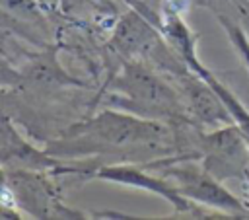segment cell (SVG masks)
<instances>
[{"label": "cell", "mask_w": 249, "mask_h": 220, "mask_svg": "<svg viewBox=\"0 0 249 220\" xmlns=\"http://www.w3.org/2000/svg\"><path fill=\"white\" fill-rule=\"evenodd\" d=\"M101 179H109V181H119L124 185H134L140 189H148L152 193H158L161 197H165L169 202H173L179 210H187L189 204L187 201H183V195L177 191V187H171L165 181H160L152 175H146L142 169L138 167H130V165H115V167H103L97 173Z\"/></svg>", "instance_id": "5b68a950"}, {"label": "cell", "mask_w": 249, "mask_h": 220, "mask_svg": "<svg viewBox=\"0 0 249 220\" xmlns=\"http://www.w3.org/2000/svg\"><path fill=\"white\" fill-rule=\"evenodd\" d=\"M245 138L239 128H226L208 136L204 167L216 177L245 173Z\"/></svg>", "instance_id": "7a4b0ae2"}, {"label": "cell", "mask_w": 249, "mask_h": 220, "mask_svg": "<svg viewBox=\"0 0 249 220\" xmlns=\"http://www.w3.org/2000/svg\"><path fill=\"white\" fill-rule=\"evenodd\" d=\"M224 25H226V29H228V33H230L233 45L237 47V51L241 53V56L245 58V62H247V66H249V43H247L245 35H243L237 27H233V25H230V23H226V21H224Z\"/></svg>", "instance_id": "8992f818"}, {"label": "cell", "mask_w": 249, "mask_h": 220, "mask_svg": "<svg viewBox=\"0 0 249 220\" xmlns=\"http://www.w3.org/2000/svg\"><path fill=\"white\" fill-rule=\"evenodd\" d=\"M243 175H245V179H247V197H249V171H245Z\"/></svg>", "instance_id": "ba28073f"}, {"label": "cell", "mask_w": 249, "mask_h": 220, "mask_svg": "<svg viewBox=\"0 0 249 220\" xmlns=\"http://www.w3.org/2000/svg\"><path fill=\"white\" fill-rule=\"evenodd\" d=\"M171 173L183 181V187H177V191L181 195H187L189 199H195L198 202H206L212 206H220V208H230V210L243 208L241 202L233 195L222 189L208 175H200L195 171H181V169H173Z\"/></svg>", "instance_id": "277c9868"}, {"label": "cell", "mask_w": 249, "mask_h": 220, "mask_svg": "<svg viewBox=\"0 0 249 220\" xmlns=\"http://www.w3.org/2000/svg\"><path fill=\"white\" fill-rule=\"evenodd\" d=\"M97 140H105L111 144H126V142H148L156 140L163 128L150 121H136L132 117L103 113L88 127Z\"/></svg>", "instance_id": "3957f363"}, {"label": "cell", "mask_w": 249, "mask_h": 220, "mask_svg": "<svg viewBox=\"0 0 249 220\" xmlns=\"http://www.w3.org/2000/svg\"><path fill=\"white\" fill-rule=\"evenodd\" d=\"M43 8H47V10H54L56 6H58V0H37Z\"/></svg>", "instance_id": "52a82bcc"}, {"label": "cell", "mask_w": 249, "mask_h": 220, "mask_svg": "<svg viewBox=\"0 0 249 220\" xmlns=\"http://www.w3.org/2000/svg\"><path fill=\"white\" fill-rule=\"evenodd\" d=\"M165 33L169 35L173 47L181 53V56L185 58V62H187L193 70H196L198 78L204 80V82L210 86V90H214V93L222 99L226 111L235 119L237 128L241 130V134H243V138H245V144H247V150H249V113H247L245 107L235 99V95H231L230 90L224 88V86L214 78V74H210V72L196 60L195 49H193V41H191V35H189V27H187L181 19L169 18L167 23H165Z\"/></svg>", "instance_id": "6da1fadb"}]
</instances>
